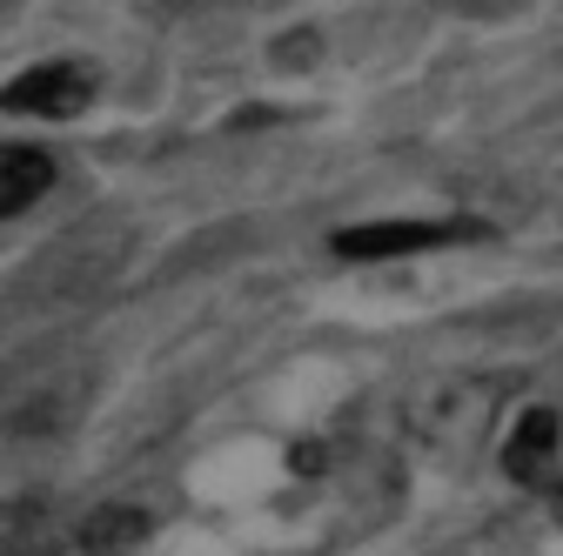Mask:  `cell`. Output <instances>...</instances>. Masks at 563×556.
<instances>
[{
	"instance_id": "1",
	"label": "cell",
	"mask_w": 563,
	"mask_h": 556,
	"mask_svg": "<svg viewBox=\"0 0 563 556\" xmlns=\"http://www.w3.org/2000/svg\"><path fill=\"white\" fill-rule=\"evenodd\" d=\"M483 235L476 222H369V229H342L335 255L349 262H396V255H422V248H450Z\"/></svg>"
},
{
	"instance_id": "2",
	"label": "cell",
	"mask_w": 563,
	"mask_h": 556,
	"mask_svg": "<svg viewBox=\"0 0 563 556\" xmlns=\"http://www.w3.org/2000/svg\"><path fill=\"white\" fill-rule=\"evenodd\" d=\"M88 94H95V81L81 75V67H67V60H54V67H34V75H21V81H8V108H34V114H75V108H88Z\"/></svg>"
},
{
	"instance_id": "3",
	"label": "cell",
	"mask_w": 563,
	"mask_h": 556,
	"mask_svg": "<svg viewBox=\"0 0 563 556\" xmlns=\"http://www.w3.org/2000/svg\"><path fill=\"white\" fill-rule=\"evenodd\" d=\"M556 443H563L556 409H523L517 430H510V443H504V469H510L517 482H537V476L556 463Z\"/></svg>"
},
{
	"instance_id": "4",
	"label": "cell",
	"mask_w": 563,
	"mask_h": 556,
	"mask_svg": "<svg viewBox=\"0 0 563 556\" xmlns=\"http://www.w3.org/2000/svg\"><path fill=\"white\" fill-rule=\"evenodd\" d=\"M54 188V162L41 148H8L0 155V215H27V208Z\"/></svg>"
},
{
	"instance_id": "5",
	"label": "cell",
	"mask_w": 563,
	"mask_h": 556,
	"mask_svg": "<svg viewBox=\"0 0 563 556\" xmlns=\"http://www.w3.org/2000/svg\"><path fill=\"white\" fill-rule=\"evenodd\" d=\"M128 536H148V516H141V510H101V516L81 530V543H95V549L128 543Z\"/></svg>"
},
{
	"instance_id": "6",
	"label": "cell",
	"mask_w": 563,
	"mask_h": 556,
	"mask_svg": "<svg viewBox=\"0 0 563 556\" xmlns=\"http://www.w3.org/2000/svg\"><path fill=\"white\" fill-rule=\"evenodd\" d=\"M550 510H556V523H563V482H556V490H550Z\"/></svg>"
}]
</instances>
